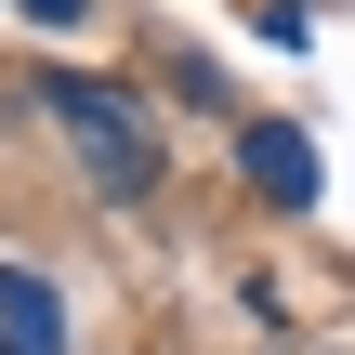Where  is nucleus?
Returning <instances> with one entry per match:
<instances>
[{
    "label": "nucleus",
    "mask_w": 355,
    "mask_h": 355,
    "mask_svg": "<svg viewBox=\"0 0 355 355\" xmlns=\"http://www.w3.org/2000/svg\"><path fill=\"white\" fill-rule=\"evenodd\" d=\"M237 171H250V198H277V211H316V145H303L290 119H237Z\"/></svg>",
    "instance_id": "obj_2"
},
{
    "label": "nucleus",
    "mask_w": 355,
    "mask_h": 355,
    "mask_svg": "<svg viewBox=\"0 0 355 355\" xmlns=\"http://www.w3.org/2000/svg\"><path fill=\"white\" fill-rule=\"evenodd\" d=\"M79 13H92V0H26V26H79Z\"/></svg>",
    "instance_id": "obj_4"
},
{
    "label": "nucleus",
    "mask_w": 355,
    "mask_h": 355,
    "mask_svg": "<svg viewBox=\"0 0 355 355\" xmlns=\"http://www.w3.org/2000/svg\"><path fill=\"white\" fill-rule=\"evenodd\" d=\"M0 355H66V303H53V277H0Z\"/></svg>",
    "instance_id": "obj_3"
},
{
    "label": "nucleus",
    "mask_w": 355,
    "mask_h": 355,
    "mask_svg": "<svg viewBox=\"0 0 355 355\" xmlns=\"http://www.w3.org/2000/svg\"><path fill=\"white\" fill-rule=\"evenodd\" d=\"M40 105L66 119V145H79L92 184H145V171H158V132H145V105H132L119 79H40Z\"/></svg>",
    "instance_id": "obj_1"
}]
</instances>
